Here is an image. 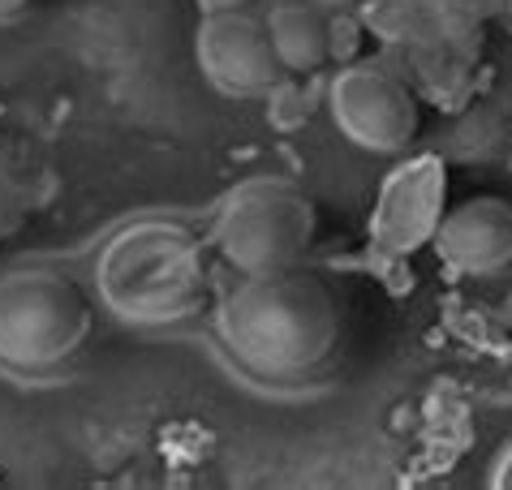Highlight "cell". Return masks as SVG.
<instances>
[{
	"label": "cell",
	"instance_id": "cell-6",
	"mask_svg": "<svg viewBox=\"0 0 512 490\" xmlns=\"http://www.w3.org/2000/svg\"><path fill=\"white\" fill-rule=\"evenodd\" d=\"M194 56L203 78L233 99L263 95L284 78V65L272 48V35H267V18H254L250 9L203 13L194 35Z\"/></svg>",
	"mask_w": 512,
	"mask_h": 490
},
{
	"label": "cell",
	"instance_id": "cell-7",
	"mask_svg": "<svg viewBox=\"0 0 512 490\" xmlns=\"http://www.w3.org/2000/svg\"><path fill=\"white\" fill-rule=\"evenodd\" d=\"M431 245L461 276H495L512 263V203L495 194L465 198L444 211Z\"/></svg>",
	"mask_w": 512,
	"mask_h": 490
},
{
	"label": "cell",
	"instance_id": "cell-12",
	"mask_svg": "<svg viewBox=\"0 0 512 490\" xmlns=\"http://www.w3.org/2000/svg\"><path fill=\"white\" fill-rule=\"evenodd\" d=\"M31 0H0V18H13V13H22Z\"/></svg>",
	"mask_w": 512,
	"mask_h": 490
},
{
	"label": "cell",
	"instance_id": "cell-1",
	"mask_svg": "<svg viewBox=\"0 0 512 490\" xmlns=\"http://www.w3.org/2000/svg\"><path fill=\"white\" fill-rule=\"evenodd\" d=\"M229 357L259 383H302L327 366L340 344L336 293L315 271L284 267L241 276L216 314Z\"/></svg>",
	"mask_w": 512,
	"mask_h": 490
},
{
	"label": "cell",
	"instance_id": "cell-8",
	"mask_svg": "<svg viewBox=\"0 0 512 490\" xmlns=\"http://www.w3.org/2000/svg\"><path fill=\"white\" fill-rule=\"evenodd\" d=\"M444 185H448V177H444V168H439V160L409 164L383 185V198H379L375 220H371V233L383 250L405 254V250H414V245H422L426 237H435L439 220H444V211H439Z\"/></svg>",
	"mask_w": 512,
	"mask_h": 490
},
{
	"label": "cell",
	"instance_id": "cell-10",
	"mask_svg": "<svg viewBox=\"0 0 512 490\" xmlns=\"http://www.w3.org/2000/svg\"><path fill=\"white\" fill-rule=\"evenodd\" d=\"M254 0H198L203 13H237V9H250Z\"/></svg>",
	"mask_w": 512,
	"mask_h": 490
},
{
	"label": "cell",
	"instance_id": "cell-3",
	"mask_svg": "<svg viewBox=\"0 0 512 490\" xmlns=\"http://www.w3.org/2000/svg\"><path fill=\"white\" fill-rule=\"evenodd\" d=\"M91 336V301L48 267L0 276V366L44 374L69 362Z\"/></svg>",
	"mask_w": 512,
	"mask_h": 490
},
{
	"label": "cell",
	"instance_id": "cell-5",
	"mask_svg": "<svg viewBox=\"0 0 512 490\" xmlns=\"http://www.w3.org/2000/svg\"><path fill=\"white\" fill-rule=\"evenodd\" d=\"M327 117L353 147L396 155L418 138V99L414 91L379 61L345 65L327 82Z\"/></svg>",
	"mask_w": 512,
	"mask_h": 490
},
{
	"label": "cell",
	"instance_id": "cell-9",
	"mask_svg": "<svg viewBox=\"0 0 512 490\" xmlns=\"http://www.w3.org/2000/svg\"><path fill=\"white\" fill-rule=\"evenodd\" d=\"M267 35L284 74H319L332 61V22L315 0H280L267 13Z\"/></svg>",
	"mask_w": 512,
	"mask_h": 490
},
{
	"label": "cell",
	"instance_id": "cell-13",
	"mask_svg": "<svg viewBox=\"0 0 512 490\" xmlns=\"http://www.w3.org/2000/svg\"><path fill=\"white\" fill-rule=\"evenodd\" d=\"M319 9H327V13H340V9H353L358 5V0H315Z\"/></svg>",
	"mask_w": 512,
	"mask_h": 490
},
{
	"label": "cell",
	"instance_id": "cell-11",
	"mask_svg": "<svg viewBox=\"0 0 512 490\" xmlns=\"http://www.w3.org/2000/svg\"><path fill=\"white\" fill-rule=\"evenodd\" d=\"M495 486H500V490H512V448H508V456L500 460V469H495Z\"/></svg>",
	"mask_w": 512,
	"mask_h": 490
},
{
	"label": "cell",
	"instance_id": "cell-4",
	"mask_svg": "<svg viewBox=\"0 0 512 490\" xmlns=\"http://www.w3.org/2000/svg\"><path fill=\"white\" fill-rule=\"evenodd\" d=\"M315 203L284 177H250L224 198L216 220V250L241 276H272L297 267L315 241Z\"/></svg>",
	"mask_w": 512,
	"mask_h": 490
},
{
	"label": "cell",
	"instance_id": "cell-2",
	"mask_svg": "<svg viewBox=\"0 0 512 490\" xmlns=\"http://www.w3.org/2000/svg\"><path fill=\"white\" fill-rule=\"evenodd\" d=\"M99 301L125 323L164 327L203 306L207 267L203 245L190 228L168 220H142L121 228L95 263Z\"/></svg>",
	"mask_w": 512,
	"mask_h": 490
}]
</instances>
